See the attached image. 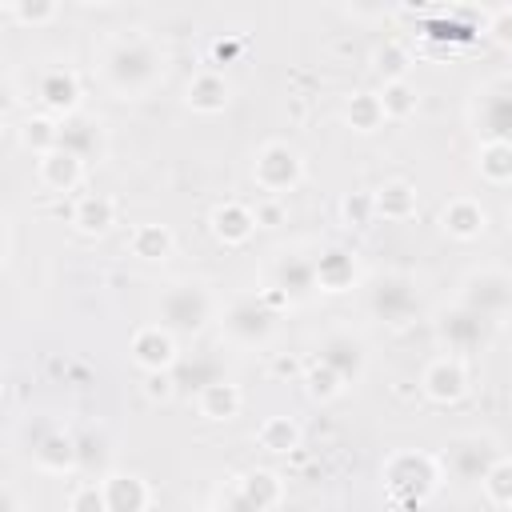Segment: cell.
I'll return each instance as SVG.
<instances>
[{
  "label": "cell",
  "instance_id": "cell-13",
  "mask_svg": "<svg viewBox=\"0 0 512 512\" xmlns=\"http://www.w3.org/2000/svg\"><path fill=\"white\" fill-rule=\"evenodd\" d=\"M316 360L328 364L344 384H352V380H360L368 356H364V344H360L352 332H328V336L320 340V348H316Z\"/></svg>",
  "mask_w": 512,
  "mask_h": 512
},
{
  "label": "cell",
  "instance_id": "cell-17",
  "mask_svg": "<svg viewBox=\"0 0 512 512\" xmlns=\"http://www.w3.org/2000/svg\"><path fill=\"white\" fill-rule=\"evenodd\" d=\"M100 488H104L108 512H144L148 500H152L148 484L140 476H132V472H112V476L100 480Z\"/></svg>",
  "mask_w": 512,
  "mask_h": 512
},
{
  "label": "cell",
  "instance_id": "cell-21",
  "mask_svg": "<svg viewBox=\"0 0 512 512\" xmlns=\"http://www.w3.org/2000/svg\"><path fill=\"white\" fill-rule=\"evenodd\" d=\"M72 224H76L80 232H88V236L108 232V228L116 224V204H112V196H104V192H84V196L76 200V208H72Z\"/></svg>",
  "mask_w": 512,
  "mask_h": 512
},
{
  "label": "cell",
  "instance_id": "cell-43",
  "mask_svg": "<svg viewBox=\"0 0 512 512\" xmlns=\"http://www.w3.org/2000/svg\"><path fill=\"white\" fill-rule=\"evenodd\" d=\"M280 220H284V204H280V200L256 204V224H260V228H276Z\"/></svg>",
  "mask_w": 512,
  "mask_h": 512
},
{
  "label": "cell",
  "instance_id": "cell-36",
  "mask_svg": "<svg viewBox=\"0 0 512 512\" xmlns=\"http://www.w3.org/2000/svg\"><path fill=\"white\" fill-rule=\"evenodd\" d=\"M380 104H384V116H388V120H404V116H412V112H416V88H412L408 80L384 84Z\"/></svg>",
  "mask_w": 512,
  "mask_h": 512
},
{
  "label": "cell",
  "instance_id": "cell-11",
  "mask_svg": "<svg viewBox=\"0 0 512 512\" xmlns=\"http://www.w3.org/2000/svg\"><path fill=\"white\" fill-rule=\"evenodd\" d=\"M488 328H492V320L476 316L464 304H456L452 312H444L440 324H436V332L448 344V352H480L488 344Z\"/></svg>",
  "mask_w": 512,
  "mask_h": 512
},
{
  "label": "cell",
  "instance_id": "cell-29",
  "mask_svg": "<svg viewBox=\"0 0 512 512\" xmlns=\"http://www.w3.org/2000/svg\"><path fill=\"white\" fill-rule=\"evenodd\" d=\"M344 120L356 128V132H376L388 116H384V104L376 92H352L348 104H344Z\"/></svg>",
  "mask_w": 512,
  "mask_h": 512
},
{
  "label": "cell",
  "instance_id": "cell-47",
  "mask_svg": "<svg viewBox=\"0 0 512 512\" xmlns=\"http://www.w3.org/2000/svg\"><path fill=\"white\" fill-rule=\"evenodd\" d=\"M508 228H512V204H508Z\"/></svg>",
  "mask_w": 512,
  "mask_h": 512
},
{
  "label": "cell",
  "instance_id": "cell-15",
  "mask_svg": "<svg viewBox=\"0 0 512 512\" xmlns=\"http://www.w3.org/2000/svg\"><path fill=\"white\" fill-rule=\"evenodd\" d=\"M36 96L48 112H60V116H72L76 104H80V80L72 68H44L40 80H36Z\"/></svg>",
  "mask_w": 512,
  "mask_h": 512
},
{
  "label": "cell",
  "instance_id": "cell-34",
  "mask_svg": "<svg viewBox=\"0 0 512 512\" xmlns=\"http://www.w3.org/2000/svg\"><path fill=\"white\" fill-rule=\"evenodd\" d=\"M480 488H484V496H488L496 508H504V512H508V508H512V460H508V456H500V460L488 468V476H484V484H480Z\"/></svg>",
  "mask_w": 512,
  "mask_h": 512
},
{
  "label": "cell",
  "instance_id": "cell-10",
  "mask_svg": "<svg viewBox=\"0 0 512 512\" xmlns=\"http://www.w3.org/2000/svg\"><path fill=\"white\" fill-rule=\"evenodd\" d=\"M56 148L72 152L76 160H100L104 156V124L88 112H72L60 116V132H56Z\"/></svg>",
  "mask_w": 512,
  "mask_h": 512
},
{
  "label": "cell",
  "instance_id": "cell-39",
  "mask_svg": "<svg viewBox=\"0 0 512 512\" xmlns=\"http://www.w3.org/2000/svg\"><path fill=\"white\" fill-rule=\"evenodd\" d=\"M68 512H108L104 488H100V484H80V488L68 496Z\"/></svg>",
  "mask_w": 512,
  "mask_h": 512
},
{
  "label": "cell",
  "instance_id": "cell-1",
  "mask_svg": "<svg viewBox=\"0 0 512 512\" xmlns=\"http://www.w3.org/2000/svg\"><path fill=\"white\" fill-rule=\"evenodd\" d=\"M100 72H104V80H108L112 92H120V96H144L160 80L164 56H160V48L148 36L128 32V36H116L104 48Z\"/></svg>",
  "mask_w": 512,
  "mask_h": 512
},
{
  "label": "cell",
  "instance_id": "cell-8",
  "mask_svg": "<svg viewBox=\"0 0 512 512\" xmlns=\"http://www.w3.org/2000/svg\"><path fill=\"white\" fill-rule=\"evenodd\" d=\"M300 156L296 148H288L284 140H268L260 152H256V164H252V176L256 184L268 192V196H280V192H292L300 184Z\"/></svg>",
  "mask_w": 512,
  "mask_h": 512
},
{
  "label": "cell",
  "instance_id": "cell-7",
  "mask_svg": "<svg viewBox=\"0 0 512 512\" xmlns=\"http://www.w3.org/2000/svg\"><path fill=\"white\" fill-rule=\"evenodd\" d=\"M368 308H372V316H380L388 324H404L420 308V296H416L412 276H404V272L376 276L372 288H368Z\"/></svg>",
  "mask_w": 512,
  "mask_h": 512
},
{
  "label": "cell",
  "instance_id": "cell-16",
  "mask_svg": "<svg viewBox=\"0 0 512 512\" xmlns=\"http://www.w3.org/2000/svg\"><path fill=\"white\" fill-rule=\"evenodd\" d=\"M32 460L44 468V472H72L80 468V448H76V436L60 432V428H48L32 440Z\"/></svg>",
  "mask_w": 512,
  "mask_h": 512
},
{
  "label": "cell",
  "instance_id": "cell-35",
  "mask_svg": "<svg viewBox=\"0 0 512 512\" xmlns=\"http://www.w3.org/2000/svg\"><path fill=\"white\" fill-rule=\"evenodd\" d=\"M56 132H60V120H48V116H28L24 128H20V140L24 148H32L36 156L52 152L56 148Z\"/></svg>",
  "mask_w": 512,
  "mask_h": 512
},
{
  "label": "cell",
  "instance_id": "cell-3",
  "mask_svg": "<svg viewBox=\"0 0 512 512\" xmlns=\"http://www.w3.org/2000/svg\"><path fill=\"white\" fill-rule=\"evenodd\" d=\"M384 480H388V492L392 500L400 504H420L432 496V488L440 484V464L424 452H400L388 460L384 468Z\"/></svg>",
  "mask_w": 512,
  "mask_h": 512
},
{
  "label": "cell",
  "instance_id": "cell-24",
  "mask_svg": "<svg viewBox=\"0 0 512 512\" xmlns=\"http://www.w3.org/2000/svg\"><path fill=\"white\" fill-rule=\"evenodd\" d=\"M172 380H176V384H184V388H196V396H200L208 384L224 380V364H220L212 352H196L192 360H176Z\"/></svg>",
  "mask_w": 512,
  "mask_h": 512
},
{
  "label": "cell",
  "instance_id": "cell-19",
  "mask_svg": "<svg viewBox=\"0 0 512 512\" xmlns=\"http://www.w3.org/2000/svg\"><path fill=\"white\" fill-rule=\"evenodd\" d=\"M256 228H260V224H256V208H248V204H240V200H224V204H216V212H212V232H216V240H224V244H244Z\"/></svg>",
  "mask_w": 512,
  "mask_h": 512
},
{
  "label": "cell",
  "instance_id": "cell-48",
  "mask_svg": "<svg viewBox=\"0 0 512 512\" xmlns=\"http://www.w3.org/2000/svg\"><path fill=\"white\" fill-rule=\"evenodd\" d=\"M508 512H512V508H508Z\"/></svg>",
  "mask_w": 512,
  "mask_h": 512
},
{
  "label": "cell",
  "instance_id": "cell-40",
  "mask_svg": "<svg viewBox=\"0 0 512 512\" xmlns=\"http://www.w3.org/2000/svg\"><path fill=\"white\" fill-rule=\"evenodd\" d=\"M8 16L24 20V24H44L56 16V4H8Z\"/></svg>",
  "mask_w": 512,
  "mask_h": 512
},
{
  "label": "cell",
  "instance_id": "cell-6",
  "mask_svg": "<svg viewBox=\"0 0 512 512\" xmlns=\"http://www.w3.org/2000/svg\"><path fill=\"white\" fill-rule=\"evenodd\" d=\"M224 336L236 340V344H264L276 328V312L264 304V296H240L224 308Z\"/></svg>",
  "mask_w": 512,
  "mask_h": 512
},
{
  "label": "cell",
  "instance_id": "cell-38",
  "mask_svg": "<svg viewBox=\"0 0 512 512\" xmlns=\"http://www.w3.org/2000/svg\"><path fill=\"white\" fill-rule=\"evenodd\" d=\"M340 212H344V220L352 228H368L372 216H376V200H372V192H348L344 204H340Z\"/></svg>",
  "mask_w": 512,
  "mask_h": 512
},
{
  "label": "cell",
  "instance_id": "cell-26",
  "mask_svg": "<svg viewBox=\"0 0 512 512\" xmlns=\"http://www.w3.org/2000/svg\"><path fill=\"white\" fill-rule=\"evenodd\" d=\"M372 200H376V216H384V220L416 216V188L408 180H388L384 188L372 192Z\"/></svg>",
  "mask_w": 512,
  "mask_h": 512
},
{
  "label": "cell",
  "instance_id": "cell-42",
  "mask_svg": "<svg viewBox=\"0 0 512 512\" xmlns=\"http://www.w3.org/2000/svg\"><path fill=\"white\" fill-rule=\"evenodd\" d=\"M76 448H80V468H92L104 460V440L100 436H76Z\"/></svg>",
  "mask_w": 512,
  "mask_h": 512
},
{
  "label": "cell",
  "instance_id": "cell-41",
  "mask_svg": "<svg viewBox=\"0 0 512 512\" xmlns=\"http://www.w3.org/2000/svg\"><path fill=\"white\" fill-rule=\"evenodd\" d=\"M144 392H148L152 400H168V396L176 392L172 372H144Z\"/></svg>",
  "mask_w": 512,
  "mask_h": 512
},
{
  "label": "cell",
  "instance_id": "cell-46",
  "mask_svg": "<svg viewBox=\"0 0 512 512\" xmlns=\"http://www.w3.org/2000/svg\"><path fill=\"white\" fill-rule=\"evenodd\" d=\"M272 372H276V376H300V380H304V372H300V364H296L292 356H276V360H272Z\"/></svg>",
  "mask_w": 512,
  "mask_h": 512
},
{
  "label": "cell",
  "instance_id": "cell-4",
  "mask_svg": "<svg viewBox=\"0 0 512 512\" xmlns=\"http://www.w3.org/2000/svg\"><path fill=\"white\" fill-rule=\"evenodd\" d=\"M496 460H500V456H496L492 440H488V436H476V432L456 436V440L440 452L444 472H448L452 480H460V484H484V476H488V468H492Z\"/></svg>",
  "mask_w": 512,
  "mask_h": 512
},
{
  "label": "cell",
  "instance_id": "cell-12",
  "mask_svg": "<svg viewBox=\"0 0 512 512\" xmlns=\"http://www.w3.org/2000/svg\"><path fill=\"white\" fill-rule=\"evenodd\" d=\"M128 352H132V364L144 368V372H172L176 360H180V356H176V336H172L168 328H160V324L140 328V332L132 336Z\"/></svg>",
  "mask_w": 512,
  "mask_h": 512
},
{
  "label": "cell",
  "instance_id": "cell-5",
  "mask_svg": "<svg viewBox=\"0 0 512 512\" xmlns=\"http://www.w3.org/2000/svg\"><path fill=\"white\" fill-rule=\"evenodd\" d=\"M460 304L472 308L484 320H500L512 308V276L500 268H480L464 280L460 288Z\"/></svg>",
  "mask_w": 512,
  "mask_h": 512
},
{
  "label": "cell",
  "instance_id": "cell-22",
  "mask_svg": "<svg viewBox=\"0 0 512 512\" xmlns=\"http://www.w3.org/2000/svg\"><path fill=\"white\" fill-rule=\"evenodd\" d=\"M312 268H316V288H324V292H344V288H352V280H356V260H352L344 248L320 252V256L312 260Z\"/></svg>",
  "mask_w": 512,
  "mask_h": 512
},
{
  "label": "cell",
  "instance_id": "cell-32",
  "mask_svg": "<svg viewBox=\"0 0 512 512\" xmlns=\"http://www.w3.org/2000/svg\"><path fill=\"white\" fill-rule=\"evenodd\" d=\"M480 176L488 184H508L512 180V144L484 140V148H480Z\"/></svg>",
  "mask_w": 512,
  "mask_h": 512
},
{
  "label": "cell",
  "instance_id": "cell-33",
  "mask_svg": "<svg viewBox=\"0 0 512 512\" xmlns=\"http://www.w3.org/2000/svg\"><path fill=\"white\" fill-rule=\"evenodd\" d=\"M372 68L384 76V84H396V80H408L412 56H408V48H404V44L388 40L384 48H376V56H372Z\"/></svg>",
  "mask_w": 512,
  "mask_h": 512
},
{
  "label": "cell",
  "instance_id": "cell-2",
  "mask_svg": "<svg viewBox=\"0 0 512 512\" xmlns=\"http://www.w3.org/2000/svg\"><path fill=\"white\" fill-rule=\"evenodd\" d=\"M212 316V296L200 280H180L160 292V328L172 336H196Z\"/></svg>",
  "mask_w": 512,
  "mask_h": 512
},
{
  "label": "cell",
  "instance_id": "cell-37",
  "mask_svg": "<svg viewBox=\"0 0 512 512\" xmlns=\"http://www.w3.org/2000/svg\"><path fill=\"white\" fill-rule=\"evenodd\" d=\"M304 388H308V396L312 400H332V396H340L344 392V380L328 368V364H312V368H304Z\"/></svg>",
  "mask_w": 512,
  "mask_h": 512
},
{
  "label": "cell",
  "instance_id": "cell-23",
  "mask_svg": "<svg viewBox=\"0 0 512 512\" xmlns=\"http://www.w3.org/2000/svg\"><path fill=\"white\" fill-rule=\"evenodd\" d=\"M272 288H280L288 300H296V296H304L308 288H316V268H312V260L300 256V252H284V256L276 260V284H272Z\"/></svg>",
  "mask_w": 512,
  "mask_h": 512
},
{
  "label": "cell",
  "instance_id": "cell-31",
  "mask_svg": "<svg viewBox=\"0 0 512 512\" xmlns=\"http://www.w3.org/2000/svg\"><path fill=\"white\" fill-rule=\"evenodd\" d=\"M256 440H260V448H268V452H292V448L300 444V428H296V420H288V416H268V420L256 428Z\"/></svg>",
  "mask_w": 512,
  "mask_h": 512
},
{
  "label": "cell",
  "instance_id": "cell-30",
  "mask_svg": "<svg viewBox=\"0 0 512 512\" xmlns=\"http://www.w3.org/2000/svg\"><path fill=\"white\" fill-rule=\"evenodd\" d=\"M128 248H132V256H140V260H164V256L172 252V232H168L164 224H140V228H132Z\"/></svg>",
  "mask_w": 512,
  "mask_h": 512
},
{
  "label": "cell",
  "instance_id": "cell-25",
  "mask_svg": "<svg viewBox=\"0 0 512 512\" xmlns=\"http://www.w3.org/2000/svg\"><path fill=\"white\" fill-rule=\"evenodd\" d=\"M188 104H192L196 112H220V108L228 104V80H224L220 72H212V68L196 72V76L188 80Z\"/></svg>",
  "mask_w": 512,
  "mask_h": 512
},
{
  "label": "cell",
  "instance_id": "cell-9",
  "mask_svg": "<svg viewBox=\"0 0 512 512\" xmlns=\"http://www.w3.org/2000/svg\"><path fill=\"white\" fill-rule=\"evenodd\" d=\"M476 120H480V132L488 140L512 144V80H492L480 88Z\"/></svg>",
  "mask_w": 512,
  "mask_h": 512
},
{
  "label": "cell",
  "instance_id": "cell-14",
  "mask_svg": "<svg viewBox=\"0 0 512 512\" xmlns=\"http://www.w3.org/2000/svg\"><path fill=\"white\" fill-rule=\"evenodd\" d=\"M420 388L428 400L436 404H456L464 392H468V368L460 364V356H440L424 368L420 376Z\"/></svg>",
  "mask_w": 512,
  "mask_h": 512
},
{
  "label": "cell",
  "instance_id": "cell-44",
  "mask_svg": "<svg viewBox=\"0 0 512 512\" xmlns=\"http://www.w3.org/2000/svg\"><path fill=\"white\" fill-rule=\"evenodd\" d=\"M488 28H492L500 40H512V8H496V12H488Z\"/></svg>",
  "mask_w": 512,
  "mask_h": 512
},
{
  "label": "cell",
  "instance_id": "cell-18",
  "mask_svg": "<svg viewBox=\"0 0 512 512\" xmlns=\"http://www.w3.org/2000/svg\"><path fill=\"white\" fill-rule=\"evenodd\" d=\"M36 172H40V184L52 188V192H72L80 180H84V160H76L72 152L64 148H52L44 156H36Z\"/></svg>",
  "mask_w": 512,
  "mask_h": 512
},
{
  "label": "cell",
  "instance_id": "cell-45",
  "mask_svg": "<svg viewBox=\"0 0 512 512\" xmlns=\"http://www.w3.org/2000/svg\"><path fill=\"white\" fill-rule=\"evenodd\" d=\"M236 52H240V40H216V44H212V60H216V64H228Z\"/></svg>",
  "mask_w": 512,
  "mask_h": 512
},
{
  "label": "cell",
  "instance_id": "cell-28",
  "mask_svg": "<svg viewBox=\"0 0 512 512\" xmlns=\"http://www.w3.org/2000/svg\"><path fill=\"white\" fill-rule=\"evenodd\" d=\"M236 484H240V492H244L260 512H272V508L280 504V496H284V480H280L276 472H268V468L248 472V476H240Z\"/></svg>",
  "mask_w": 512,
  "mask_h": 512
},
{
  "label": "cell",
  "instance_id": "cell-20",
  "mask_svg": "<svg viewBox=\"0 0 512 512\" xmlns=\"http://www.w3.org/2000/svg\"><path fill=\"white\" fill-rule=\"evenodd\" d=\"M484 224H488V212L476 200H468V196L448 200L444 212H440V228L448 236H456V240H476L484 232Z\"/></svg>",
  "mask_w": 512,
  "mask_h": 512
},
{
  "label": "cell",
  "instance_id": "cell-27",
  "mask_svg": "<svg viewBox=\"0 0 512 512\" xmlns=\"http://www.w3.org/2000/svg\"><path fill=\"white\" fill-rule=\"evenodd\" d=\"M196 404H200V416H208V420H232V416L240 412L244 396H240V388L224 376V380L208 384V388L196 396Z\"/></svg>",
  "mask_w": 512,
  "mask_h": 512
}]
</instances>
